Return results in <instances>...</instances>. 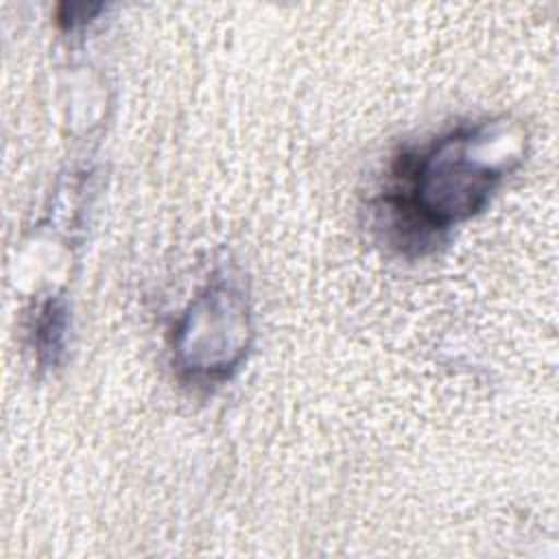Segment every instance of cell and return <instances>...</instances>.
Returning <instances> with one entry per match:
<instances>
[{
    "label": "cell",
    "instance_id": "6da1fadb",
    "mask_svg": "<svg viewBox=\"0 0 559 559\" xmlns=\"http://www.w3.org/2000/svg\"><path fill=\"white\" fill-rule=\"evenodd\" d=\"M498 133L489 124L459 127L419 153L404 155L397 186L386 197L400 218L441 231L478 212L507 170L504 155L489 157Z\"/></svg>",
    "mask_w": 559,
    "mask_h": 559
},
{
    "label": "cell",
    "instance_id": "7a4b0ae2",
    "mask_svg": "<svg viewBox=\"0 0 559 559\" xmlns=\"http://www.w3.org/2000/svg\"><path fill=\"white\" fill-rule=\"evenodd\" d=\"M63 336V310L57 304H46L37 323V347L39 354L59 352Z\"/></svg>",
    "mask_w": 559,
    "mask_h": 559
}]
</instances>
